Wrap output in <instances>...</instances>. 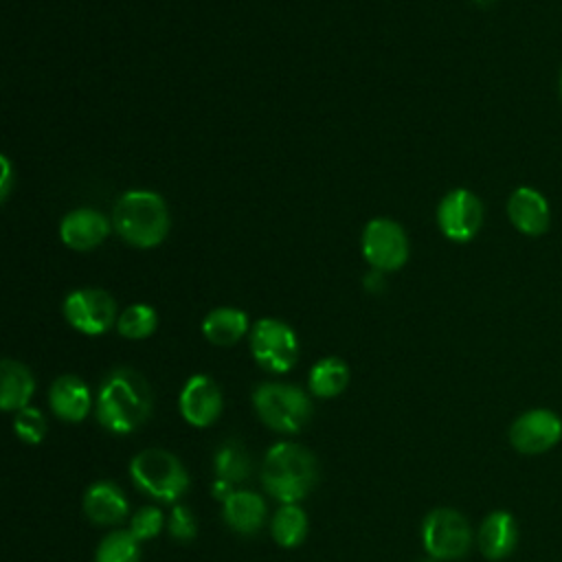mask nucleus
<instances>
[{
  "label": "nucleus",
  "mask_w": 562,
  "mask_h": 562,
  "mask_svg": "<svg viewBox=\"0 0 562 562\" xmlns=\"http://www.w3.org/2000/svg\"><path fill=\"white\" fill-rule=\"evenodd\" d=\"M424 562H435V560H424Z\"/></svg>",
  "instance_id": "nucleus-34"
},
{
  "label": "nucleus",
  "mask_w": 562,
  "mask_h": 562,
  "mask_svg": "<svg viewBox=\"0 0 562 562\" xmlns=\"http://www.w3.org/2000/svg\"><path fill=\"white\" fill-rule=\"evenodd\" d=\"M158 325V314L154 312L151 305L145 303H134L123 310V314L116 318V329L123 338L130 340H140L154 334Z\"/></svg>",
  "instance_id": "nucleus-25"
},
{
  "label": "nucleus",
  "mask_w": 562,
  "mask_h": 562,
  "mask_svg": "<svg viewBox=\"0 0 562 562\" xmlns=\"http://www.w3.org/2000/svg\"><path fill=\"white\" fill-rule=\"evenodd\" d=\"M213 465H215L217 479H224L231 483H239L250 474V457L239 441L222 443L215 452Z\"/></svg>",
  "instance_id": "nucleus-23"
},
{
  "label": "nucleus",
  "mask_w": 562,
  "mask_h": 562,
  "mask_svg": "<svg viewBox=\"0 0 562 562\" xmlns=\"http://www.w3.org/2000/svg\"><path fill=\"white\" fill-rule=\"evenodd\" d=\"M222 516L233 531L241 536H252L261 529L266 520V503L257 492L235 490L222 503Z\"/></svg>",
  "instance_id": "nucleus-18"
},
{
  "label": "nucleus",
  "mask_w": 562,
  "mask_h": 562,
  "mask_svg": "<svg viewBox=\"0 0 562 562\" xmlns=\"http://www.w3.org/2000/svg\"><path fill=\"white\" fill-rule=\"evenodd\" d=\"M248 329L246 312L237 307H217L209 312L202 321V334L209 342L217 347L235 345Z\"/></svg>",
  "instance_id": "nucleus-20"
},
{
  "label": "nucleus",
  "mask_w": 562,
  "mask_h": 562,
  "mask_svg": "<svg viewBox=\"0 0 562 562\" xmlns=\"http://www.w3.org/2000/svg\"><path fill=\"white\" fill-rule=\"evenodd\" d=\"M2 171H4V176H2V195H7V189H9V162H7V158H2Z\"/></svg>",
  "instance_id": "nucleus-30"
},
{
  "label": "nucleus",
  "mask_w": 562,
  "mask_h": 562,
  "mask_svg": "<svg viewBox=\"0 0 562 562\" xmlns=\"http://www.w3.org/2000/svg\"><path fill=\"white\" fill-rule=\"evenodd\" d=\"M362 255L375 270H397L408 257L404 228L386 217L371 220L362 233Z\"/></svg>",
  "instance_id": "nucleus-9"
},
{
  "label": "nucleus",
  "mask_w": 562,
  "mask_h": 562,
  "mask_svg": "<svg viewBox=\"0 0 562 562\" xmlns=\"http://www.w3.org/2000/svg\"><path fill=\"white\" fill-rule=\"evenodd\" d=\"M562 439V419L549 408H533L514 419L509 428L512 446L522 454H540Z\"/></svg>",
  "instance_id": "nucleus-10"
},
{
  "label": "nucleus",
  "mask_w": 562,
  "mask_h": 562,
  "mask_svg": "<svg viewBox=\"0 0 562 562\" xmlns=\"http://www.w3.org/2000/svg\"><path fill=\"white\" fill-rule=\"evenodd\" d=\"M180 413L187 424L195 428L211 426L222 413L220 386L209 375H193L180 393Z\"/></svg>",
  "instance_id": "nucleus-12"
},
{
  "label": "nucleus",
  "mask_w": 562,
  "mask_h": 562,
  "mask_svg": "<svg viewBox=\"0 0 562 562\" xmlns=\"http://www.w3.org/2000/svg\"><path fill=\"white\" fill-rule=\"evenodd\" d=\"M316 481L318 463L305 446L279 441L266 452L261 465V483L266 492L283 505L305 498Z\"/></svg>",
  "instance_id": "nucleus-2"
},
{
  "label": "nucleus",
  "mask_w": 562,
  "mask_h": 562,
  "mask_svg": "<svg viewBox=\"0 0 562 562\" xmlns=\"http://www.w3.org/2000/svg\"><path fill=\"white\" fill-rule=\"evenodd\" d=\"M138 538L127 529L110 531L97 547L94 562H138L140 547Z\"/></svg>",
  "instance_id": "nucleus-24"
},
{
  "label": "nucleus",
  "mask_w": 562,
  "mask_h": 562,
  "mask_svg": "<svg viewBox=\"0 0 562 562\" xmlns=\"http://www.w3.org/2000/svg\"><path fill=\"white\" fill-rule=\"evenodd\" d=\"M476 542L487 560L507 558L518 542V525L509 512H492L479 527Z\"/></svg>",
  "instance_id": "nucleus-16"
},
{
  "label": "nucleus",
  "mask_w": 562,
  "mask_h": 562,
  "mask_svg": "<svg viewBox=\"0 0 562 562\" xmlns=\"http://www.w3.org/2000/svg\"><path fill=\"white\" fill-rule=\"evenodd\" d=\"M373 277H378V272H373ZM364 283H367V288H369V290H380V288H382V283H380V281H373V279H369V277H367V281H364Z\"/></svg>",
  "instance_id": "nucleus-31"
},
{
  "label": "nucleus",
  "mask_w": 562,
  "mask_h": 562,
  "mask_svg": "<svg viewBox=\"0 0 562 562\" xmlns=\"http://www.w3.org/2000/svg\"><path fill=\"white\" fill-rule=\"evenodd\" d=\"M252 406L268 428L285 435L299 432L312 415L310 397L299 386L279 382L259 384L252 393Z\"/></svg>",
  "instance_id": "nucleus-5"
},
{
  "label": "nucleus",
  "mask_w": 562,
  "mask_h": 562,
  "mask_svg": "<svg viewBox=\"0 0 562 562\" xmlns=\"http://www.w3.org/2000/svg\"><path fill=\"white\" fill-rule=\"evenodd\" d=\"M48 404L53 413L64 422H81L90 411V391L77 375H59L48 391Z\"/></svg>",
  "instance_id": "nucleus-17"
},
{
  "label": "nucleus",
  "mask_w": 562,
  "mask_h": 562,
  "mask_svg": "<svg viewBox=\"0 0 562 562\" xmlns=\"http://www.w3.org/2000/svg\"><path fill=\"white\" fill-rule=\"evenodd\" d=\"M307 384L316 397H336L349 384V367L340 358H323L312 367Z\"/></svg>",
  "instance_id": "nucleus-21"
},
{
  "label": "nucleus",
  "mask_w": 562,
  "mask_h": 562,
  "mask_svg": "<svg viewBox=\"0 0 562 562\" xmlns=\"http://www.w3.org/2000/svg\"><path fill=\"white\" fill-rule=\"evenodd\" d=\"M167 529L171 538L189 542L198 533V522H195V516L184 505H176L167 518Z\"/></svg>",
  "instance_id": "nucleus-28"
},
{
  "label": "nucleus",
  "mask_w": 562,
  "mask_h": 562,
  "mask_svg": "<svg viewBox=\"0 0 562 562\" xmlns=\"http://www.w3.org/2000/svg\"><path fill=\"white\" fill-rule=\"evenodd\" d=\"M270 533L277 544L292 549L299 547L307 536V516L296 503L281 505L270 522Z\"/></svg>",
  "instance_id": "nucleus-22"
},
{
  "label": "nucleus",
  "mask_w": 562,
  "mask_h": 562,
  "mask_svg": "<svg viewBox=\"0 0 562 562\" xmlns=\"http://www.w3.org/2000/svg\"><path fill=\"white\" fill-rule=\"evenodd\" d=\"M35 391L33 373L18 360L4 358L0 362V406L2 411H22Z\"/></svg>",
  "instance_id": "nucleus-19"
},
{
  "label": "nucleus",
  "mask_w": 562,
  "mask_h": 562,
  "mask_svg": "<svg viewBox=\"0 0 562 562\" xmlns=\"http://www.w3.org/2000/svg\"><path fill=\"white\" fill-rule=\"evenodd\" d=\"M130 476L134 485L162 503H173L184 496L189 487V474L180 459L162 448L140 450L130 461Z\"/></svg>",
  "instance_id": "nucleus-4"
},
{
  "label": "nucleus",
  "mask_w": 562,
  "mask_h": 562,
  "mask_svg": "<svg viewBox=\"0 0 562 562\" xmlns=\"http://www.w3.org/2000/svg\"><path fill=\"white\" fill-rule=\"evenodd\" d=\"M233 492H235V490H233V483H231V481H224V479H215L213 485H211V494H213V498H217L220 503H224Z\"/></svg>",
  "instance_id": "nucleus-29"
},
{
  "label": "nucleus",
  "mask_w": 562,
  "mask_h": 562,
  "mask_svg": "<svg viewBox=\"0 0 562 562\" xmlns=\"http://www.w3.org/2000/svg\"><path fill=\"white\" fill-rule=\"evenodd\" d=\"M108 220L94 209L70 211L59 226L61 241L72 250H90L108 237Z\"/></svg>",
  "instance_id": "nucleus-14"
},
{
  "label": "nucleus",
  "mask_w": 562,
  "mask_h": 562,
  "mask_svg": "<svg viewBox=\"0 0 562 562\" xmlns=\"http://www.w3.org/2000/svg\"><path fill=\"white\" fill-rule=\"evenodd\" d=\"M151 413V389L147 380L127 367L114 369L101 382L97 395V422L116 435L136 430Z\"/></svg>",
  "instance_id": "nucleus-1"
},
{
  "label": "nucleus",
  "mask_w": 562,
  "mask_h": 562,
  "mask_svg": "<svg viewBox=\"0 0 562 562\" xmlns=\"http://www.w3.org/2000/svg\"><path fill=\"white\" fill-rule=\"evenodd\" d=\"M507 215L514 228L531 237L542 235L551 224V211H549L547 198L531 187H518L509 195Z\"/></svg>",
  "instance_id": "nucleus-13"
},
{
  "label": "nucleus",
  "mask_w": 562,
  "mask_h": 562,
  "mask_svg": "<svg viewBox=\"0 0 562 562\" xmlns=\"http://www.w3.org/2000/svg\"><path fill=\"white\" fill-rule=\"evenodd\" d=\"M560 97H562V77H560Z\"/></svg>",
  "instance_id": "nucleus-32"
},
{
  "label": "nucleus",
  "mask_w": 562,
  "mask_h": 562,
  "mask_svg": "<svg viewBox=\"0 0 562 562\" xmlns=\"http://www.w3.org/2000/svg\"><path fill=\"white\" fill-rule=\"evenodd\" d=\"M13 430L15 435L26 441V443H40L44 437H46V430H48V424H46V417L42 415V411L37 408H22L15 413V419H13Z\"/></svg>",
  "instance_id": "nucleus-26"
},
{
  "label": "nucleus",
  "mask_w": 562,
  "mask_h": 562,
  "mask_svg": "<svg viewBox=\"0 0 562 562\" xmlns=\"http://www.w3.org/2000/svg\"><path fill=\"white\" fill-rule=\"evenodd\" d=\"M476 2H490V0H476Z\"/></svg>",
  "instance_id": "nucleus-33"
},
{
  "label": "nucleus",
  "mask_w": 562,
  "mask_h": 562,
  "mask_svg": "<svg viewBox=\"0 0 562 562\" xmlns=\"http://www.w3.org/2000/svg\"><path fill=\"white\" fill-rule=\"evenodd\" d=\"M437 222L448 239L470 241L483 224L481 200L468 189H454L439 202Z\"/></svg>",
  "instance_id": "nucleus-11"
},
{
  "label": "nucleus",
  "mask_w": 562,
  "mask_h": 562,
  "mask_svg": "<svg viewBox=\"0 0 562 562\" xmlns=\"http://www.w3.org/2000/svg\"><path fill=\"white\" fill-rule=\"evenodd\" d=\"M250 351L259 367L272 373H285L299 358V340L283 321L261 318L252 325Z\"/></svg>",
  "instance_id": "nucleus-7"
},
{
  "label": "nucleus",
  "mask_w": 562,
  "mask_h": 562,
  "mask_svg": "<svg viewBox=\"0 0 562 562\" xmlns=\"http://www.w3.org/2000/svg\"><path fill=\"white\" fill-rule=\"evenodd\" d=\"M64 316L77 331L97 336L112 327L116 318V303L105 290L81 288L66 296Z\"/></svg>",
  "instance_id": "nucleus-8"
},
{
  "label": "nucleus",
  "mask_w": 562,
  "mask_h": 562,
  "mask_svg": "<svg viewBox=\"0 0 562 562\" xmlns=\"http://www.w3.org/2000/svg\"><path fill=\"white\" fill-rule=\"evenodd\" d=\"M116 233L132 246H158L169 233V211L165 200L154 191H127L112 211Z\"/></svg>",
  "instance_id": "nucleus-3"
},
{
  "label": "nucleus",
  "mask_w": 562,
  "mask_h": 562,
  "mask_svg": "<svg viewBox=\"0 0 562 562\" xmlns=\"http://www.w3.org/2000/svg\"><path fill=\"white\" fill-rule=\"evenodd\" d=\"M162 525H165L162 512H160L158 507L147 505V507H140V509L132 516V520H130V531H132L138 540H149V538H154V536L160 533Z\"/></svg>",
  "instance_id": "nucleus-27"
},
{
  "label": "nucleus",
  "mask_w": 562,
  "mask_h": 562,
  "mask_svg": "<svg viewBox=\"0 0 562 562\" xmlns=\"http://www.w3.org/2000/svg\"><path fill=\"white\" fill-rule=\"evenodd\" d=\"M422 540L432 560H459L470 551L472 529L457 509L437 507L422 522Z\"/></svg>",
  "instance_id": "nucleus-6"
},
{
  "label": "nucleus",
  "mask_w": 562,
  "mask_h": 562,
  "mask_svg": "<svg viewBox=\"0 0 562 562\" xmlns=\"http://www.w3.org/2000/svg\"><path fill=\"white\" fill-rule=\"evenodd\" d=\"M127 498L112 481H97L83 494V514L94 525H119L127 516Z\"/></svg>",
  "instance_id": "nucleus-15"
}]
</instances>
